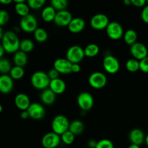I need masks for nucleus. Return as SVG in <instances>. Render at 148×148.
I'll use <instances>...</instances> for the list:
<instances>
[{"label": "nucleus", "mask_w": 148, "mask_h": 148, "mask_svg": "<svg viewBox=\"0 0 148 148\" xmlns=\"http://www.w3.org/2000/svg\"><path fill=\"white\" fill-rule=\"evenodd\" d=\"M137 34L135 30L133 29H130L127 30L124 34V40L127 44L130 45V46L134 43H137Z\"/></svg>", "instance_id": "26"}, {"label": "nucleus", "mask_w": 148, "mask_h": 148, "mask_svg": "<svg viewBox=\"0 0 148 148\" xmlns=\"http://www.w3.org/2000/svg\"><path fill=\"white\" fill-rule=\"evenodd\" d=\"M103 66L106 72L109 74H116L119 70V62L115 56L108 55L105 56L103 61Z\"/></svg>", "instance_id": "10"}, {"label": "nucleus", "mask_w": 148, "mask_h": 148, "mask_svg": "<svg viewBox=\"0 0 148 148\" xmlns=\"http://www.w3.org/2000/svg\"><path fill=\"white\" fill-rule=\"evenodd\" d=\"M34 49V43L30 39H23L20 41V49L25 53H29Z\"/></svg>", "instance_id": "29"}, {"label": "nucleus", "mask_w": 148, "mask_h": 148, "mask_svg": "<svg viewBox=\"0 0 148 148\" xmlns=\"http://www.w3.org/2000/svg\"><path fill=\"white\" fill-rule=\"evenodd\" d=\"M141 17L144 23L148 24V4L143 8L141 13Z\"/></svg>", "instance_id": "40"}, {"label": "nucleus", "mask_w": 148, "mask_h": 148, "mask_svg": "<svg viewBox=\"0 0 148 148\" xmlns=\"http://www.w3.org/2000/svg\"><path fill=\"white\" fill-rule=\"evenodd\" d=\"M140 70L145 73H148V56L140 61Z\"/></svg>", "instance_id": "38"}, {"label": "nucleus", "mask_w": 148, "mask_h": 148, "mask_svg": "<svg viewBox=\"0 0 148 148\" xmlns=\"http://www.w3.org/2000/svg\"><path fill=\"white\" fill-rule=\"evenodd\" d=\"M132 1L133 5L137 7H144L146 4L145 0H132Z\"/></svg>", "instance_id": "41"}, {"label": "nucleus", "mask_w": 148, "mask_h": 148, "mask_svg": "<svg viewBox=\"0 0 148 148\" xmlns=\"http://www.w3.org/2000/svg\"><path fill=\"white\" fill-rule=\"evenodd\" d=\"M72 64L66 59H57L53 63V68L59 74H69L72 72Z\"/></svg>", "instance_id": "15"}, {"label": "nucleus", "mask_w": 148, "mask_h": 148, "mask_svg": "<svg viewBox=\"0 0 148 148\" xmlns=\"http://www.w3.org/2000/svg\"><path fill=\"white\" fill-rule=\"evenodd\" d=\"M84 130V124L79 120H74L69 124V131H70L75 135H79L82 134Z\"/></svg>", "instance_id": "25"}, {"label": "nucleus", "mask_w": 148, "mask_h": 148, "mask_svg": "<svg viewBox=\"0 0 148 148\" xmlns=\"http://www.w3.org/2000/svg\"><path fill=\"white\" fill-rule=\"evenodd\" d=\"M85 27V22L81 17H75L72 19L68 25V29L72 33H78L84 30Z\"/></svg>", "instance_id": "19"}, {"label": "nucleus", "mask_w": 148, "mask_h": 148, "mask_svg": "<svg viewBox=\"0 0 148 148\" xmlns=\"http://www.w3.org/2000/svg\"><path fill=\"white\" fill-rule=\"evenodd\" d=\"M145 143L147 145V146L148 147V134H147V136L145 137Z\"/></svg>", "instance_id": "49"}, {"label": "nucleus", "mask_w": 148, "mask_h": 148, "mask_svg": "<svg viewBox=\"0 0 148 148\" xmlns=\"http://www.w3.org/2000/svg\"><path fill=\"white\" fill-rule=\"evenodd\" d=\"M48 75H49V77L50 78L51 80H53V79H57V78H59V72L56 70L54 68L53 69H51L48 72Z\"/></svg>", "instance_id": "39"}, {"label": "nucleus", "mask_w": 148, "mask_h": 148, "mask_svg": "<svg viewBox=\"0 0 148 148\" xmlns=\"http://www.w3.org/2000/svg\"><path fill=\"white\" fill-rule=\"evenodd\" d=\"M0 2L4 4H9L12 3V0H0Z\"/></svg>", "instance_id": "46"}, {"label": "nucleus", "mask_w": 148, "mask_h": 148, "mask_svg": "<svg viewBox=\"0 0 148 148\" xmlns=\"http://www.w3.org/2000/svg\"><path fill=\"white\" fill-rule=\"evenodd\" d=\"M126 69L130 72H135L140 69V61L135 59H130L126 62Z\"/></svg>", "instance_id": "31"}, {"label": "nucleus", "mask_w": 148, "mask_h": 148, "mask_svg": "<svg viewBox=\"0 0 148 148\" xmlns=\"http://www.w3.org/2000/svg\"><path fill=\"white\" fill-rule=\"evenodd\" d=\"M34 38L39 43L46 42L48 39V33L45 29L42 27H38L34 32Z\"/></svg>", "instance_id": "28"}, {"label": "nucleus", "mask_w": 148, "mask_h": 148, "mask_svg": "<svg viewBox=\"0 0 148 148\" xmlns=\"http://www.w3.org/2000/svg\"><path fill=\"white\" fill-rule=\"evenodd\" d=\"M14 104L20 110L27 111L30 106V98L25 93H19L14 98Z\"/></svg>", "instance_id": "17"}, {"label": "nucleus", "mask_w": 148, "mask_h": 148, "mask_svg": "<svg viewBox=\"0 0 148 148\" xmlns=\"http://www.w3.org/2000/svg\"><path fill=\"white\" fill-rule=\"evenodd\" d=\"M2 111V105H0V112Z\"/></svg>", "instance_id": "50"}, {"label": "nucleus", "mask_w": 148, "mask_h": 148, "mask_svg": "<svg viewBox=\"0 0 148 148\" xmlns=\"http://www.w3.org/2000/svg\"><path fill=\"white\" fill-rule=\"evenodd\" d=\"M20 117H21L23 119H27L28 117H30V116H29L27 111H23L21 112V114H20Z\"/></svg>", "instance_id": "44"}, {"label": "nucleus", "mask_w": 148, "mask_h": 148, "mask_svg": "<svg viewBox=\"0 0 148 148\" xmlns=\"http://www.w3.org/2000/svg\"><path fill=\"white\" fill-rule=\"evenodd\" d=\"M4 52H6L5 50H4V49L3 48V46L1 45V46H0V57H1V59H2L3 58Z\"/></svg>", "instance_id": "45"}, {"label": "nucleus", "mask_w": 148, "mask_h": 148, "mask_svg": "<svg viewBox=\"0 0 148 148\" xmlns=\"http://www.w3.org/2000/svg\"><path fill=\"white\" fill-rule=\"evenodd\" d=\"M97 143H98V142L95 141V140H91L88 142V145L90 148H95L96 147Z\"/></svg>", "instance_id": "43"}, {"label": "nucleus", "mask_w": 148, "mask_h": 148, "mask_svg": "<svg viewBox=\"0 0 148 148\" xmlns=\"http://www.w3.org/2000/svg\"><path fill=\"white\" fill-rule=\"evenodd\" d=\"M46 3L45 0H28L27 4L29 7L33 10H38L41 8Z\"/></svg>", "instance_id": "35"}, {"label": "nucleus", "mask_w": 148, "mask_h": 148, "mask_svg": "<svg viewBox=\"0 0 148 148\" xmlns=\"http://www.w3.org/2000/svg\"><path fill=\"white\" fill-rule=\"evenodd\" d=\"M69 124L70 123L65 116L57 115L53 118L52 121V130L53 132L61 136L69 130Z\"/></svg>", "instance_id": "3"}, {"label": "nucleus", "mask_w": 148, "mask_h": 148, "mask_svg": "<svg viewBox=\"0 0 148 148\" xmlns=\"http://www.w3.org/2000/svg\"><path fill=\"white\" fill-rule=\"evenodd\" d=\"M106 30L108 37L112 40H119L124 34L122 26L117 22H110Z\"/></svg>", "instance_id": "8"}, {"label": "nucleus", "mask_w": 148, "mask_h": 148, "mask_svg": "<svg viewBox=\"0 0 148 148\" xmlns=\"http://www.w3.org/2000/svg\"><path fill=\"white\" fill-rule=\"evenodd\" d=\"M72 19H73L72 15L69 12L63 10V11H59L56 12L53 22L56 25L60 26V27H64V26L68 27Z\"/></svg>", "instance_id": "14"}, {"label": "nucleus", "mask_w": 148, "mask_h": 148, "mask_svg": "<svg viewBox=\"0 0 148 148\" xmlns=\"http://www.w3.org/2000/svg\"><path fill=\"white\" fill-rule=\"evenodd\" d=\"M81 70V66L79 64H72V72L77 73Z\"/></svg>", "instance_id": "42"}, {"label": "nucleus", "mask_w": 148, "mask_h": 148, "mask_svg": "<svg viewBox=\"0 0 148 148\" xmlns=\"http://www.w3.org/2000/svg\"><path fill=\"white\" fill-rule=\"evenodd\" d=\"M145 137L144 132L140 129H134L130 133V140L132 144L137 145H142L144 143H145Z\"/></svg>", "instance_id": "18"}, {"label": "nucleus", "mask_w": 148, "mask_h": 148, "mask_svg": "<svg viewBox=\"0 0 148 148\" xmlns=\"http://www.w3.org/2000/svg\"><path fill=\"white\" fill-rule=\"evenodd\" d=\"M77 104L80 109L84 111H90L94 105L92 95L88 92H82L77 97Z\"/></svg>", "instance_id": "7"}, {"label": "nucleus", "mask_w": 148, "mask_h": 148, "mask_svg": "<svg viewBox=\"0 0 148 148\" xmlns=\"http://www.w3.org/2000/svg\"><path fill=\"white\" fill-rule=\"evenodd\" d=\"M13 62H14L15 66L23 67L27 63V54L25 52L22 51H18L16 53H14V57H13Z\"/></svg>", "instance_id": "24"}, {"label": "nucleus", "mask_w": 148, "mask_h": 148, "mask_svg": "<svg viewBox=\"0 0 148 148\" xmlns=\"http://www.w3.org/2000/svg\"><path fill=\"white\" fill-rule=\"evenodd\" d=\"M21 30L26 33H34L38 28V22L36 17L31 14L23 17L20 21Z\"/></svg>", "instance_id": "5"}, {"label": "nucleus", "mask_w": 148, "mask_h": 148, "mask_svg": "<svg viewBox=\"0 0 148 148\" xmlns=\"http://www.w3.org/2000/svg\"><path fill=\"white\" fill-rule=\"evenodd\" d=\"M56 95V94L50 88H47L43 90V92L40 94V101L46 106L52 105L55 102Z\"/></svg>", "instance_id": "21"}, {"label": "nucleus", "mask_w": 148, "mask_h": 148, "mask_svg": "<svg viewBox=\"0 0 148 148\" xmlns=\"http://www.w3.org/2000/svg\"><path fill=\"white\" fill-rule=\"evenodd\" d=\"M51 4L55 10L59 12L66 10L68 3L66 0H52L51 1Z\"/></svg>", "instance_id": "33"}, {"label": "nucleus", "mask_w": 148, "mask_h": 148, "mask_svg": "<svg viewBox=\"0 0 148 148\" xmlns=\"http://www.w3.org/2000/svg\"><path fill=\"white\" fill-rule=\"evenodd\" d=\"M56 14V10L51 5L47 6V7H46L42 10L41 17L45 22L49 23V22H51L54 20Z\"/></svg>", "instance_id": "23"}, {"label": "nucleus", "mask_w": 148, "mask_h": 148, "mask_svg": "<svg viewBox=\"0 0 148 148\" xmlns=\"http://www.w3.org/2000/svg\"><path fill=\"white\" fill-rule=\"evenodd\" d=\"M25 75V71L23 67L14 66L12 68L10 72V76L13 79H20L23 78Z\"/></svg>", "instance_id": "30"}, {"label": "nucleus", "mask_w": 148, "mask_h": 148, "mask_svg": "<svg viewBox=\"0 0 148 148\" xmlns=\"http://www.w3.org/2000/svg\"><path fill=\"white\" fill-rule=\"evenodd\" d=\"M147 3H148V1H147Z\"/></svg>", "instance_id": "51"}, {"label": "nucleus", "mask_w": 148, "mask_h": 148, "mask_svg": "<svg viewBox=\"0 0 148 148\" xmlns=\"http://www.w3.org/2000/svg\"><path fill=\"white\" fill-rule=\"evenodd\" d=\"M27 111L30 118L35 120L41 119L46 114V110L44 107L38 103H33L30 104Z\"/></svg>", "instance_id": "13"}, {"label": "nucleus", "mask_w": 148, "mask_h": 148, "mask_svg": "<svg viewBox=\"0 0 148 148\" xmlns=\"http://www.w3.org/2000/svg\"><path fill=\"white\" fill-rule=\"evenodd\" d=\"M130 53L134 59L141 61L147 57L148 51L145 45L137 42L130 46Z\"/></svg>", "instance_id": "12"}, {"label": "nucleus", "mask_w": 148, "mask_h": 148, "mask_svg": "<svg viewBox=\"0 0 148 148\" xmlns=\"http://www.w3.org/2000/svg\"><path fill=\"white\" fill-rule=\"evenodd\" d=\"M108 17L104 14H96L91 18L90 24L93 29L97 30H101L106 29L109 24Z\"/></svg>", "instance_id": "11"}, {"label": "nucleus", "mask_w": 148, "mask_h": 148, "mask_svg": "<svg viewBox=\"0 0 148 148\" xmlns=\"http://www.w3.org/2000/svg\"><path fill=\"white\" fill-rule=\"evenodd\" d=\"M124 4H126L127 6H130L131 5V4H132V0H124Z\"/></svg>", "instance_id": "47"}, {"label": "nucleus", "mask_w": 148, "mask_h": 148, "mask_svg": "<svg viewBox=\"0 0 148 148\" xmlns=\"http://www.w3.org/2000/svg\"><path fill=\"white\" fill-rule=\"evenodd\" d=\"M128 148H140V147L139 145H134L132 144L129 146Z\"/></svg>", "instance_id": "48"}, {"label": "nucleus", "mask_w": 148, "mask_h": 148, "mask_svg": "<svg viewBox=\"0 0 148 148\" xmlns=\"http://www.w3.org/2000/svg\"><path fill=\"white\" fill-rule=\"evenodd\" d=\"M61 137L53 132H48L41 140V144L44 148H56L60 144Z\"/></svg>", "instance_id": "9"}, {"label": "nucleus", "mask_w": 148, "mask_h": 148, "mask_svg": "<svg viewBox=\"0 0 148 148\" xmlns=\"http://www.w3.org/2000/svg\"><path fill=\"white\" fill-rule=\"evenodd\" d=\"M12 65L10 61L7 59H0V72L2 75H7V73H10L12 69Z\"/></svg>", "instance_id": "32"}, {"label": "nucleus", "mask_w": 148, "mask_h": 148, "mask_svg": "<svg viewBox=\"0 0 148 148\" xmlns=\"http://www.w3.org/2000/svg\"><path fill=\"white\" fill-rule=\"evenodd\" d=\"M9 18H10V16H9L8 12L6 10H2L0 11V25H1V27L7 24Z\"/></svg>", "instance_id": "37"}, {"label": "nucleus", "mask_w": 148, "mask_h": 148, "mask_svg": "<svg viewBox=\"0 0 148 148\" xmlns=\"http://www.w3.org/2000/svg\"><path fill=\"white\" fill-rule=\"evenodd\" d=\"M61 140L64 143L65 145H72V143L75 141V135L74 134H72L70 131H66V132L64 133L63 134L60 136Z\"/></svg>", "instance_id": "34"}, {"label": "nucleus", "mask_w": 148, "mask_h": 148, "mask_svg": "<svg viewBox=\"0 0 148 148\" xmlns=\"http://www.w3.org/2000/svg\"><path fill=\"white\" fill-rule=\"evenodd\" d=\"M14 87L13 79L7 75H1L0 77V91L3 94H8Z\"/></svg>", "instance_id": "16"}, {"label": "nucleus", "mask_w": 148, "mask_h": 148, "mask_svg": "<svg viewBox=\"0 0 148 148\" xmlns=\"http://www.w3.org/2000/svg\"><path fill=\"white\" fill-rule=\"evenodd\" d=\"M49 88L54 92L56 95H60L64 92L66 90V83L63 79L60 78L51 80Z\"/></svg>", "instance_id": "20"}, {"label": "nucleus", "mask_w": 148, "mask_h": 148, "mask_svg": "<svg viewBox=\"0 0 148 148\" xmlns=\"http://www.w3.org/2000/svg\"><path fill=\"white\" fill-rule=\"evenodd\" d=\"M1 40V45L7 53H16L20 49V41L17 34L13 31H6Z\"/></svg>", "instance_id": "1"}, {"label": "nucleus", "mask_w": 148, "mask_h": 148, "mask_svg": "<svg viewBox=\"0 0 148 148\" xmlns=\"http://www.w3.org/2000/svg\"><path fill=\"white\" fill-rule=\"evenodd\" d=\"M89 85L94 89H102L106 85L107 77L103 72H92L88 78Z\"/></svg>", "instance_id": "6"}, {"label": "nucleus", "mask_w": 148, "mask_h": 148, "mask_svg": "<svg viewBox=\"0 0 148 148\" xmlns=\"http://www.w3.org/2000/svg\"><path fill=\"white\" fill-rule=\"evenodd\" d=\"M95 148H114V144L110 140L102 139L98 142Z\"/></svg>", "instance_id": "36"}, {"label": "nucleus", "mask_w": 148, "mask_h": 148, "mask_svg": "<svg viewBox=\"0 0 148 148\" xmlns=\"http://www.w3.org/2000/svg\"><path fill=\"white\" fill-rule=\"evenodd\" d=\"M30 82L34 88L44 90L49 87L51 79L47 73L42 71H37L32 75Z\"/></svg>", "instance_id": "2"}, {"label": "nucleus", "mask_w": 148, "mask_h": 148, "mask_svg": "<svg viewBox=\"0 0 148 148\" xmlns=\"http://www.w3.org/2000/svg\"><path fill=\"white\" fill-rule=\"evenodd\" d=\"M85 51V55L87 57H94L99 53L100 48L95 43H90L88 44L86 47L84 49Z\"/></svg>", "instance_id": "27"}, {"label": "nucleus", "mask_w": 148, "mask_h": 148, "mask_svg": "<svg viewBox=\"0 0 148 148\" xmlns=\"http://www.w3.org/2000/svg\"><path fill=\"white\" fill-rule=\"evenodd\" d=\"M14 3H15L14 10L17 14L21 16L22 17L29 14L30 7L28 4L25 3L24 0H14Z\"/></svg>", "instance_id": "22"}, {"label": "nucleus", "mask_w": 148, "mask_h": 148, "mask_svg": "<svg viewBox=\"0 0 148 148\" xmlns=\"http://www.w3.org/2000/svg\"><path fill=\"white\" fill-rule=\"evenodd\" d=\"M85 56L84 49L77 45L69 47L66 53V59L72 64H79Z\"/></svg>", "instance_id": "4"}]
</instances>
